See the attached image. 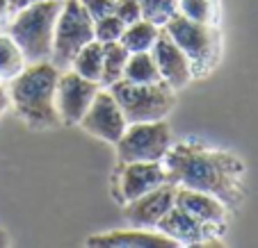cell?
<instances>
[{
  "instance_id": "cell-1",
  "label": "cell",
  "mask_w": 258,
  "mask_h": 248,
  "mask_svg": "<svg viewBox=\"0 0 258 248\" xmlns=\"http://www.w3.org/2000/svg\"><path fill=\"white\" fill-rule=\"evenodd\" d=\"M167 180L176 187L206 191L235 209L244 198V162L233 153L208 148L197 139L171 144L162 157Z\"/></svg>"
},
{
  "instance_id": "cell-2",
  "label": "cell",
  "mask_w": 258,
  "mask_h": 248,
  "mask_svg": "<svg viewBox=\"0 0 258 248\" xmlns=\"http://www.w3.org/2000/svg\"><path fill=\"white\" fill-rule=\"evenodd\" d=\"M59 68L48 59L28 62L16 78L10 80V100L16 116L32 130H50L62 126L55 93H57Z\"/></svg>"
},
{
  "instance_id": "cell-3",
  "label": "cell",
  "mask_w": 258,
  "mask_h": 248,
  "mask_svg": "<svg viewBox=\"0 0 258 248\" xmlns=\"http://www.w3.org/2000/svg\"><path fill=\"white\" fill-rule=\"evenodd\" d=\"M59 7L62 0H39L14 12V19L10 23V37L19 44L28 62H41L50 57Z\"/></svg>"
},
{
  "instance_id": "cell-4",
  "label": "cell",
  "mask_w": 258,
  "mask_h": 248,
  "mask_svg": "<svg viewBox=\"0 0 258 248\" xmlns=\"http://www.w3.org/2000/svg\"><path fill=\"white\" fill-rule=\"evenodd\" d=\"M162 30L187 55L192 64V75H208L215 68L222 53V34L217 25L199 23L178 12L162 25Z\"/></svg>"
},
{
  "instance_id": "cell-5",
  "label": "cell",
  "mask_w": 258,
  "mask_h": 248,
  "mask_svg": "<svg viewBox=\"0 0 258 248\" xmlns=\"http://www.w3.org/2000/svg\"><path fill=\"white\" fill-rule=\"evenodd\" d=\"M110 91L117 98L119 107L128 123H144V121H160L174 109L176 96L174 89L167 82L153 84H135V82H119L110 84Z\"/></svg>"
},
{
  "instance_id": "cell-6",
  "label": "cell",
  "mask_w": 258,
  "mask_h": 248,
  "mask_svg": "<svg viewBox=\"0 0 258 248\" xmlns=\"http://www.w3.org/2000/svg\"><path fill=\"white\" fill-rule=\"evenodd\" d=\"M94 41V21L80 5V0H62L59 16L55 23L53 53L50 62L57 68L71 66L73 57L83 46Z\"/></svg>"
},
{
  "instance_id": "cell-7",
  "label": "cell",
  "mask_w": 258,
  "mask_h": 248,
  "mask_svg": "<svg viewBox=\"0 0 258 248\" xmlns=\"http://www.w3.org/2000/svg\"><path fill=\"white\" fill-rule=\"evenodd\" d=\"M174 144L171 128L165 118L160 121H144V123H128L117 146V162H162L167 151Z\"/></svg>"
},
{
  "instance_id": "cell-8",
  "label": "cell",
  "mask_w": 258,
  "mask_h": 248,
  "mask_svg": "<svg viewBox=\"0 0 258 248\" xmlns=\"http://www.w3.org/2000/svg\"><path fill=\"white\" fill-rule=\"evenodd\" d=\"M78 126L92 137H96V139L107 141V144H117L121 139V135L126 132L128 121L123 116L121 107H119L117 98L105 87L98 89V93L94 96L92 105L83 114Z\"/></svg>"
},
{
  "instance_id": "cell-9",
  "label": "cell",
  "mask_w": 258,
  "mask_h": 248,
  "mask_svg": "<svg viewBox=\"0 0 258 248\" xmlns=\"http://www.w3.org/2000/svg\"><path fill=\"white\" fill-rule=\"evenodd\" d=\"M101 84L94 80L83 78L76 71H64L57 80V93H55V107H57L62 126H78L83 114L92 105L94 96L98 93Z\"/></svg>"
},
{
  "instance_id": "cell-10",
  "label": "cell",
  "mask_w": 258,
  "mask_h": 248,
  "mask_svg": "<svg viewBox=\"0 0 258 248\" xmlns=\"http://www.w3.org/2000/svg\"><path fill=\"white\" fill-rule=\"evenodd\" d=\"M167 171L162 162H128L117 171V200L121 205L144 196L146 191L165 185Z\"/></svg>"
},
{
  "instance_id": "cell-11",
  "label": "cell",
  "mask_w": 258,
  "mask_h": 248,
  "mask_svg": "<svg viewBox=\"0 0 258 248\" xmlns=\"http://www.w3.org/2000/svg\"><path fill=\"white\" fill-rule=\"evenodd\" d=\"M176 189L178 187L174 182H165L156 189L146 191L140 198L126 203L123 205L126 221L135 228H158L162 216L176 205Z\"/></svg>"
},
{
  "instance_id": "cell-12",
  "label": "cell",
  "mask_w": 258,
  "mask_h": 248,
  "mask_svg": "<svg viewBox=\"0 0 258 248\" xmlns=\"http://www.w3.org/2000/svg\"><path fill=\"white\" fill-rule=\"evenodd\" d=\"M156 230H160L162 234L174 239L178 246H208L210 239H217L224 234V232H219V230L210 228V225H204L201 221H197L195 216H190L178 205H174L162 216V221L158 223Z\"/></svg>"
},
{
  "instance_id": "cell-13",
  "label": "cell",
  "mask_w": 258,
  "mask_h": 248,
  "mask_svg": "<svg viewBox=\"0 0 258 248\" xmlns=\"http://www.w3.org/2000/svg\"><path fill=\"white\" fill-rule=\"evenodd\" d=\"M151 55L158 64L162 82H167L171 89H180L185 87L195 75H192V64L187 59V55L174 44L169 34L162 30L158 37L156 46L151 48Z\"/></svg>"
},
{
  "instance_id": "cell-14",
  "label": "cell",
  "mask_w": 258,
  "mask_h": 248,
  "mask_svg": "<svg viewBox=\"0 0 258 248\" xmlns=\"http://www.w3.org/2000/svg\"><path fill=\"white\" fill-rule=\"evenodd\" d=\"M87 246L94 248H178L174 239L162 234L156 228H131L126 230H110V232L92 234Z\"/></svg>"
},
{
  "instance_id": "cell-15",
  "label": "cell",
  "mask_w": 258,
  "mask_h": 248,
  "mask_svg": "<svg viewBox=\"0 0 258 248\" xmlns=\"http://www.w3.org/2000/svg\"><path fill=\"white\" fill-rule=\"evenodd\" d=\"M176 205L180 209H185L190 216L201 221L204 225L224 232L226 230V219H229V207L213 194L197 189H187V187H178L176 189Z\"/></svg>"
},
{
  "instance_id": "cell-16",
  "label": "cell",
  "mask_w": 258,
  "mask_h": 248,
  "mask_svg": "<svg viewBox=\"0 0 258 248\" xmlns=\"http://www.w3.org/2000/svg\"><path fill=\"white\" fill-rule=\"evenodd\" d=\"M160 32L162 30L158 28L156 23H151V21H146V19H140V21H135V23L126 25V30H123L119 41L126 46L128 53H146V50H151L153 46H156Z\"/></svg>"
},
{
  "instance_id": "cell-17",
  "label": "cell",
  "mask_w": 258,
  "mask_h": 248,
  "mask_svg": "<svg viewBox=\"0 0 258 248\" xmlns=\"http://www.w3.org/2000/svg\"><path fill=\"white\" fill-rule=\"evenodd\" d=\"M126 82H135V84H153L160 82V71H158V64L153 59L151 50L146 53H131L128 55L126 68H123V78Z\"/></svg>"
},
{
  "instance_id": "cell-18",
  "label": "cell",
  "mask_w": 258,
  "mask_h": 248,
  "mask_svg": "<svg viewBox=\"0 0 258 248\" xmlns=\"http://www.w3.org/2000/svg\"><path fill=\"white\" fill-rule=\"evenodd\" d=\"M71 68L83 78L94 80L101 84V73H103V44L101 41H89L87 46L78 50V55L73 57Z\"/></svg>"
},
{
  "instance_id": "cell-19",
  "label": "cell",
  "mask_w": 258,
  "mask_h": 248,
  "mask_svg": "<svg viewBox=\"0 0 258 248\" xmlns=\"http://www.w3.org/2000/svg\"><path fill=\"white\" fill-rule=\"evenodd\" d=\"M128 50L121 41H110L103 44V73H101V84L110 87V84L119 82L123 78V68L128 62Z\"/></svg>"
},
{
  "instance_id": "cell-20",
  "label": "cell",
  "mask_w": 258,
  "mask_h": 248,
  "mask_svg": "<svg viewBox=\"0 0 258 248\" xmlns=\"http://www.w3.org/2000/svg\"><path fill=\"white\" fill-rule=\"evenodd\" d=\"M28 64L25 55L21 53L19 44L10 34H0V80H12L21 73Z\"/></svg>"
},
{
  "instance_id": "cell-21",
  "label": "cell",
  "mask_w": 258,
  "mask_h": 248,
  "mask_svg": "<svg viewBox=\"0 0 258 248\" xmlns=\"http://www.w3.org/2000/svg\"><path fill=\"white\" fill-rule=\"evenodd\" d=\"M178 12L199 23H217V0H178Z\"/></svg>"
},
{
  "instance_id": "cell-22",
  "label": "cell",
  "mask_w": 258,
  "mask_h": 248,
  "mask_svg": "<svg viewBox=\"0 0 258 248\" xmlns=\"http://www.w3.org/2000/svg\"><path fill=\"white\" fill-rule=\"evenodd\" d=\"M142 10V19L156 23L158 28L167 23L174 14H178V0H137Z\"/></svg>"
},
{
  "instance_id": "cell-23",
  "label": "cell",
  "mask_w": 258,
  "mask_h": 248,
  "mask_svg": "<svg viewBox=\"0 0 258 248\" xmlns=\"http://www.w3.org/2000/svg\"><path fill=\"white\" fill-rule=\"evenodd\" d=\"M123 30H126V23H123L117 14H107V16H103V19L94 21V39L101 41V44L119 41Z\"/></svg>"
},
{
  "instance_id": "cell-24",
  "label": "cell",
  "mask_w": 258,
  "mask_h": 248,
  "mask_svg": "<svg viewBox=\"0 0 258 248\" xmlns=\"http://www.w3.org/2000/svg\"><path fill=\"white\" fill-rule=\"evenodd\" d=\"M112 14H117L126 25L142 19V10H140V3H137V0H114Z\"/></svg>"
},
{
  "instance_id": "cell-25",
  "label": "cell",
  "mask_w": 258,
  "mask_h": 248,
  "mask_svg": "<svg viewBox=\"0 0 258 248\" xmlns=\"http://www.w3.org/2000/svg\"><path fill=\"white\" fill-rule=\"evenodd\" d=\"M80 5L92 16V21H98L114 12V0H80Z\"/></svg>"
},
{
  "instance_id": "cell-26",
  "label": "cell",
  "mask_w": 258,
  "mask_h": 248,
  "mask_svg": "<svg viewBox=\"0 0 258 248\" xmlns=\"http://www.w3.org/2000/svg\"><path fill=\"white\" fill-rule=\"evenodd\" d=\"M12 107V100H10V91L7 89H3V84H0V118L7 114V109Z\"/></svg>"
},
{
  "instance_id": "cell-27",
  "label": "cell",
  "mask_w": 258,
  "mask_h": 248,
  "mask_svg": "<svg viewBox=\"0 0 258 248\" xmlns=\"http://www.w3.org/2000/svg\"><path fill=\"white\" fill-rule=\"evenodd\" d=\"M10 16H14V12H12V5H10V0H0V23H3V21H7Z\"/></svg>"
},
{
  "instance_id": "cell-28",
  "label": "cell",
  "mask_w": 258,
  "mask_h": 248,
  "mask_svg": "<svg viewBox=\"0 0 258 248\" xmlns=\"http://www.w3.org/2000/svg\"><path fill=\"white\" fill-rule=\"evenodd\" d=\"M10 5H12V12H19V10H23L25 5H30L28 0H10Z\"/></svg>"
},
{
  "instance_id": "cell-29",
  "label": "cell",
  "mask_w": 258,
  "mask_h": 248,
  "mask_svg": "<svg viewBox=\"0 0 258 248\" xmlns=\"http://www.w3.org/2000/svg\"><path fill=\"white\" fill-rule=\"evenodd\" d=\"M3 246H10V239H7V232L0 228V248Z\"/></svg>"
},
{
  "instance_id": "cell-30",
  "label": "cell",
  "mask_w": 258,
  "mask_h": 248,
  "mask_svg": "<svg viewBox=\"0 0 258 248\" xmlns=\"http://www.w3.org/2000/svg\"><path fill=\"white\" fill-rule=\"evenodd\" d=\"M28 3H39V0H28Z\"/></svg>"
},
{
  "instance_id": "cell-31",
  "label": "cell",
  "mask_w": 258,
  "mask_h": 248,
  "mask_svg": "<svg viewBox=\"0 0 258 248\" xmlns=\"http://www.w3.org/2000/svg\"><path fill=\"white\" fill-rule=\"evenodd\" d=\"M0 84H3V80H0Z\"/></svg>"
}]
</instances>
